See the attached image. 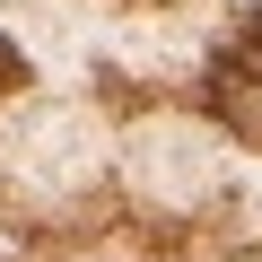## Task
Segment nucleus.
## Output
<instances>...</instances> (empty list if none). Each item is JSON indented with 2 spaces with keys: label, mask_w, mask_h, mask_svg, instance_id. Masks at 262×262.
<instances>
[{
  "label": "nucleus",
  "mask_w": 262,
  "mask_h": 262,
  "mask_svg": "<svg viewBox=\"0 0 262 262\" xmlns=\"http://www.w3.org/2000/svg\"><path fill=\"white\" fill-rule=\"evenodd\" d=\"M201 105L236 131V140H262V9L219 44V61H210V79H201Z\"/></svg>",
  "instance_id": "nucleus-1"
},
{
  "label": "nucleus",
  "mask_w": 262,
  "mask_h": 262,
  "mask_svg": "<svg viewBox=\"0 0 262 262\" xmlns=\"http://www.w3.org/2000/svg\"><path fill=\"white\" fill-rule=\"evenodd\" d=\"M27 79H35V70H27V53H18L9 35H0V88H27Z\"/></svg>",
  "instance_id": "nucleus-2"
}]
</instances>
